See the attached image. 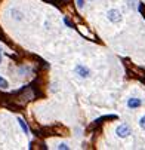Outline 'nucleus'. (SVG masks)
Here are the masks:
<instances>
[{
  "instance_id": "f257e3e1",
  "label": "nucleus",
  "mask_w": 145,
  "mask_h": 150,
  "mask_svg": "<svg viewBox=\"0 0 145 150\" xmlns=\"http://www.w3.org/2000/svg\"><path fill=\"white\" fill-rule=\"evenodd\" d=\"M116 134H117L118 137H120V138H126V137H129V134H130V126L127 125V123H122V125L116 129Z\"/></svg>"
},
{
  "instance_id": "f03ea898",
  "label": "nucleus",
  "mask_w": 145,
  "mask_h": 150,
  "mask_svg": "<svg viewBox=\"0 0 145 150\" xmlns=\"http://www.w3.org/2000/svg\"><path fill=\"white\" fill-rule=\"evenodd\" d=\"M107 15H108V20L111 22H120L122 21V14L117 9H110Z\"/></svg>"
},
{
  "instance_id": "7ed1b4c3",
  "label": "nucleus",
  "mask_w": 145,
  "mask_h": 150,
  "mask_svg": "<svg viewBox=\"0 0 145 150\" xmlns=\"http://www.w3.org/2000/svg\"><path fill=\"white\" fill-rule=\"evenodd\" d=\"M76 73H77L80 77H89V74H90L89 68L84 67V66H82V64H79L77 67H76Z\"/></svg>"
},
{
  "instance_id": "20e7f679",
  "label": "nucleus",
  "mask_w": 145,
  "mask_h": 150,
  "mask_svg": "<svg viewBox=\"0 0 145 150\" xmlns=\"http://www.w3.org/2000/svg\"><path fill=\"white\" fill-rule=\"evenodd\" d=\"M141 104H142V101L139 98H129V101H127V107L129 109H136V107H139Z\"/></svg>"
},
{
  "instance_id": "39448f33",
  "label": "nucleus",
  "mask_w": 145,
  "mask_h": 150,
  "mask_svg": "<svg viewBox=\"0 0 145 150\" xmlns=\"http://www.w3.org/2000/svg\"><path fill=\"white\" fill-rule=\"evenodd\" d=\"M18 122H19V125H21V128H22V131L25 132V134H28V126L25 125V122L22 120V119H18Z\"/></svg>"
},
{
  "instance_id": "423d86ee",
  "label": "nucleus",
  "mask_w": 145,
  "mask_h": 150,
  "mask_svg": "<svg viewBox=\"0 0 145 150\" xmlns=\"http://www.w3.org/2000/svg\"><path fill=\"white\" fill-rule=\"evenodd\" d=\"M7 86H9V85H7V82L5 80V79H3L2 76H0V88H2V89H6Z\"/></svg>"
},
{
  "instance_id": "0eeeda50",
  "label": "nucleus",
  "mask_w": 145,
  "mask_h": 150,
  "mask_svg": "<svg viewBox=\"0 0 145 150\" xmlns=\"http://www.w3.org/2000/svg\"><path fill=\"white\" fill-rule=\"evenodd\" d=\"M139 126L145 131V116H142V118H141V120H139Z\"/></svg>"
},
{
  "instance_id": "6e6552de",
  "label": "nucleus",
  "mask_w": 145,
  "mask_h": 150,
  "mask_svg": "<svg viewBox=\"0 0 145 150\" xmlns=\"http://www.w3.org/2000/svg\"><path fill=\"white\" fill-rule=\"evenodd\" d=\"M76 2H77V7H79V9H82L83 5H84V0H76Z\"/></svg>"
},
{
  "instance_id": "1a4fd4ad",
  "label": "nucleus",
  "mask_w": 145,
  "mask_h": 150,
  "mask_svg": "<svg viewBox=\"0 0 145 150\" xmlns=\"http://www.w3.org/2000/svg\"><path fill=\"white\" fill-rule=\"evenodd\" d=\"M58 149H65V150H68V146H67V144H59Z\"/></svg>"
},
{
  "instance_id": "9d476101",
  "label": "nucleus",
  "mask_w": 145,
  "mask_h": 150,
  "mask_svg": "<svg viewBox=\"0 0 145 150\" xmlns=\"http://www.w3.org/2000/svg\"><path fill=\"white\" fill-rule=\"evenodd\" d=\"M64 21H65V24H67V25H68V27H73V24H71V22H70V21H68V20H67V18H65V20H64Z\"/></svg>"
},
{
  "instance_id": "9b49d317",
  "label": "nucleus",
  "mask_w": 145,
  "mask_h": 150,
  "mask_svg": "<svg viewBox=\"0 0 145 150\" xmlns=\"http://www.w3.org/2000/svg\"><path fill=\"white\" fill-rule=\"evenodd\" d=\"M0 63H2V52H0Z\"/></svg>"
}]
</instances>
